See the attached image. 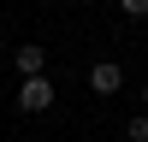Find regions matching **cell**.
<instances>
[{"label": "cell", "instance_id": "cell-1", "mask_svg": "<svg viewBox=\"0 0 148 142\" xmlns=\"http://www.w3.org/2000/svg\"><path fill=\"white\" fill-rule=\"evenodd\" d=\"M53 106V83L47 77H24L18 83V113H47Z\"/></svg>", "mask_w": 148, "mask_h": 142}, {"label": "cell", "instance_id": "cell-2", "mask_svg": "<svg viewBox=\"0 0 148 142\" xmlns=\"http://www.w3.org/2000/svg\"><path fill=\"white\" fill-rule=\"evenodd\" d=\"M12 59H18V83H24V77H47V47H42V42H18Z\"/></svg>", "mask_w": 148, "mask_h": 142}, {"label": "cell", "instance_id": "cell-3", "mask_svg": "<svg viewBox=\"0 0 148 142\" xmlns=\"http://www.w3.org/2000/svg\"><path fill=\"white\" fill-rule=\"evenodd\" d=\"M89 89H95V95H119V89H125V71H119V59L89 65Z\"/></svg>", "mask_w": 148, "mask_h": 142}, {"label": "cell", "instance_id": "cell-4", "mask_svg": "<svg viewBox=\"0 0 148 142\" xmlns=\"http://www.w3.org/2000/svg\"><path fill=\"white\" fill-rule=\"evenodd\" d=\"M125 136H130V142H148V113L130 118V124H125Z\"/></svg>", "mask_w": 148, "mask_h": 142}, {"label": "cell", "instance_id": "cell-5", "mask_svg": "<svg viewBox=\"0 0 148 142\" xmlns=\"http://www.w3.org/2000/svg\"><path fill=\"white\" fill-rule=\"evenodd\" d=\"M125 6V18H148V0H119Z\"/></svg>", "mask_w": 148, "mask_h": 142}, {"label": "cell", "instance_id": "cell-6", "mask_svg": "<svg viewBox=\"0 0 148 142\" xmlns=\"http://www.w3.org/2000/svg\"><path fill=\"white\" fill-rule=\"evenodd\" d=\"M142 113H148V83H142Z\"/></svg>", "mask_w": 148, "mask_h": 142}, {"label": "cell", "instance_id": "cell-7", "mask_svg": "<svg viewBox=\"0 0 148 142\" xmlns=\"http://www.w3.org/2000/svg\"><path fill=\"white\" fill-rule=\"evenodd\" d=\"M0 53H6V36H0Z\"/></svg>", "mask_w": 148, "mask_h": 142}]
</instances>
